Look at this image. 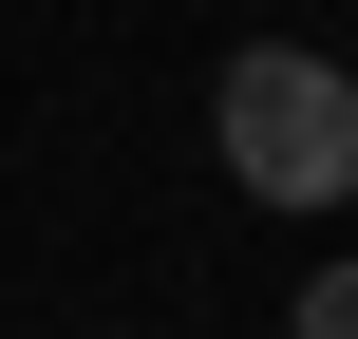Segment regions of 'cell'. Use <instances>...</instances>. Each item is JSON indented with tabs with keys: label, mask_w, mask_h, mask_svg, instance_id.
<instances>
[{
	"label": "cell",
	"mask_w": 358,
	"mask_h": 339,
	"mask_svg": "<svg viewBox=\"0 0 358 339\" xmlns=\"http://www.w3.org/2000/svg\"><path fill=\"white\" fill-rule=\"evenodd\" d=\"M208 132H227V189L245 208H340L358 189V75L321 38H245L227 94H208Z\"/></svg>",
	"instance_id": "obj_1"
},
{
	"label": "cell",
	"mask_w": 358,
	"mask_h": 339,
	"mask_svg": "<svg viewBox=\"0 0 358 339\" xmlns=\"http://www.w3.org/2000/svg\"><path fill=\"white\" fill-rule=\"evenodd\" d=\"M283 339H358V245H340V264H302V302H283Z\"/></svg>",
	"instance_id": "obj_2"
}]
</instances>
